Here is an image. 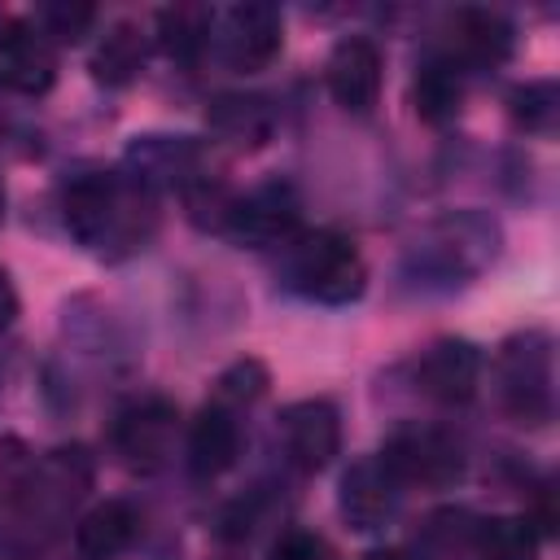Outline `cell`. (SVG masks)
I'll use <instances>...</instances> for the list:
<instances>
[{"instance_id": "1", "label": "cell", "mask_w": 560, "mask_h": 560, "mask_svg": "<svg viewBox=\"0 0 560 560\" xmlns=\"http://www.w3.org/2000/svg\"><path fill=\"white\" fill-rule=\"evenodd\" d=\"M61 214L70 236L88 249H136L153 232V197L144 192V184L105 171H88L74 184H66Z\"/></svg>"}, {"instance_id": "2", "label": "cell", "mask_w": 560, "mask_h": 560, "mask_svg": "<svg viewBox=\"0 0 560 560\" xmlns=\"http://www.w3.org/2000/svg\"><path fill=\"white\" fill-rule=\"evenodd\" d=\"M284 276L298 293H306L315 302H328V306H341V302L363 293L368 267H363L350 236H341L332 228H315V232L289 236Z\"/></svg>"}, {"instance_id": "3", "label": "cell", "mask_w": 560, "mask_h": 560, "mask_svg": "<svg viewBox=\"0 0 560 560\" xmlns=\"http://www.w3.org/2000/svg\"><path fill=\"white\" fill-rule=\"evenodd\" d=\"M551 346L542 332L512 337L499 359V385H503V407L521 424H547L551 420Z\"/></svg>"}, {"instance_id": "4", "label": "cell", "mask_w": 560, "mask_h": 560, "mask_svg": "<svg viewBox=\"0 0 560 560\" xmlns=\"http://www.w3.org/2000/svg\"><path fill=\"white\" fill-rule=\"evenodd\" d=\"M376 459L385 464V472L398 486H424V490H442V486L459 481V472H464L459 446L442 429H429V424L394 429Z\"/></svg>"}, {"instance_id": "5", "label": "cell", "mask_w": 560, "mask_h": 560, "mask_svg": "<svg viewBox=\"0 0 560 560\" xmlns=\"http://www.w3.org/2000/svg\"><path fill=\"white\" fill-rule=\"evenodd\" d=\"M57 79V52L52 39L35 22H4L0 26V88L18 96H44Z\"/></svg>"}, {"instance_id": "6", "label": "cell", "mask_w": 560, "mask_h": 560, "mask_svg": "<svg viewBox=\"0 0 560 560\" xmlns=\"http://www.w3.org/2000/svg\"><path fill=\"white\" fill-rule=\"evenodd\" d=\"M298 192L289 184H262L245 197H232L223 228L245 241V245H271V241H289L298 228Z\"/></svg>"}, {"instance_id": "7", "label": "cell", "mask_w": 560, "mask_h": 560, "mask_svg": "<svg viewBox=\"0 0 560 560\" xmlns=\"http://www.w3.org/2000/svg\"><path fill=\"white\" fill-rule=\"evenodd\" d=\"M175 429H179V411L166 398H144L131 402L118 424H114V446L122 451V459L131 468H162L171 446H175Z\"/></svg>"}, {"instance_id": "8", "label": "cell", "mask_w": 560, "mask_h": 560, "mask_svg": "<svg viewBox=\"0 0 560 560\" xmlns=\"http://www.w3.org/2000/svg\"><path fill=\"white\" fill-rule=\"evenodd\" d=\"M219 39L236 70H267L284 44V22L271 4H232L219 18Z\"/></svg>"}, {"instance_id": "9", "label": "cell", "mask_w": 560, "mask_h": 560, "mask_svg": "<svg viewBox=\"0 0 560 560\" xmlns=\"http://www.w3.org/2000/svg\"><path fill=\"white\" fill-rule=\"evenodd\" d=\"M284 451L302 472H319L341 451V416L328 398H302L280 420Z\"/></svg>"}, {"instance_id": "10", "label": "cell", "mask_w": 560, "mask_h": 560, "mask_svg": "<svg viewBox=\"0 0 560 560\" xmlns=\"http://www.w3.org/2000/svg\"><path fill=\"white\" fill-rule=\"evenodd\" d=\"M416 381L433 402L464 407L477 394V381H481V350L464 337H442L424 350V359L416 368Z\"/></svg>"}, {"instance_id": "11", "label": "cell", "mask_w": 560, "mask_h": 560, "mask_svg": "<svg viewBox=\"0 0 560 560\" xmlns=\"http://www.w3.org/2000/svg\"><path fill=\"white\" fill-rule=\"evenodd\" d=\"M328 92L341 109L368 114L381 96V52L372 39L350 35L328 52Z\"/></svg>"}, {"instance_id": "12", "label": "cell", "mask_w": 560, "mask_h": 560, "mask_svg": "<svg viewBox=\"0 0 560 560\" xmlns=\"http://www.w3.org/2000/svg\"><path fill=\"white\" fill-rule=\"evenodd\" d=\"M394 499H398V481L385 472L381 459H359L341 477V516L359 534L381 529L394 516Z\"/></svg>"}, {"instance_id": "13", "label": "cell", "mask_w": 560, "mask_h": 560, "mask_svg": "<svg viewBox=\"0 0 560 560\" xmlns=\"http://www.w3.org/2000/svg\"><path fill=\"white\" fill-rule=\"evenodd\" d=\"M241 455V424L232 416V407L210 402L197 411L192 429H188V464L197 477H219L236 464Z\"/></svg>"}, {"instance_id": "14", "label": "cell", "mask_w": 560, "mask_h": 560, "mask_svg": "<svg viewBox=\"0 0 560 560\" xmlns=\"http://www.w3.org/2000/svg\"><path fill=\"white\" fill-rule=\"evenodd\" d=\"M451 48L464 66H503L512 57V22L490 9H459L451 18Z\"/></svg>"}, {"instance_id": "15", "label": "cell", "mask_w": 560, "mask_h": 560, "mask_svg": "<svg viewBox=\"0 0 560 560\" xmlns=\"http://www.w3.org/2000/svg\"><path fill=\"white\" fill-rule=\"evenodd\" d=\"M136 529H140L136 508L122 503V499H105V503H96V508L79 521L74 547H79L83 560H114V556H122V551L136 542Z\"/></svg>"}, {"instance_id": "16", "label": "cell", "mask_w": 560, "mask_h": 560, "mask_svg": "<svg viewBox=\"0 0 560 560\" xmlns=\"http://www.w3.org/2000/svg\"><path fill=\"white\" fill-rule=\"evenodd\" d=\"M140 66H144V35H140V26L136 22H114L101 35L96 52H92V74L101 83H109V88H122V83H131L140 74Z\"/></svg>"}, {"instance_id": "17", "label": "cell", "mask_w": 560, "mask_h": 560, "mask_svg": "<svg viewBox=\"0 0 560 560\" xmlns=\"http://www.w3.org/2000/svg\"><path fill=\"white\" fill-rule=\"evenodd\" d=\"M411 96H416V114H420L424 122H446V118H455V109H459V101H464V83H459L455 61H446V57L424 61L420 74H416Z\"/></svg>"}, {"instance_id": "18", "label": "cell", "mask_w": 560, "mask_h": 560, "mask_svg": "<svg viewBox=\"0 0 560 560\" xmlns=\"http://www.w3.org/2000/svg\"><path fill=\"white\" fill-rule=\"evenodd\" d=\"M210 127L232 144H262L271 136V109L262 96H219L210 105Z\"/></svg>"}, {"instance_id": "19", "label": "cell", "mask_w": 560, "mask_h": 560, "mask_svg": "<svg viewBox=\"0 0 560 560\" xmlns=\"http://www.w3.org/2000/svg\"><path fill=\"white\" fill-rule=\"evenodd\" d=\"M538 542L529 516H490L477 529V560H538Z\"/></svg>"}, {"instance_id": "20", "label": "cell", "mask_w": 560, "mask_h": 560, "mask_svg": "<svg viewBox=\"0 0 560 560\" xmlns=\"http://www.w3.org/2000/svg\"><path fill=\"white\" fill-rule=\"evenodd\" d=\"M210 26H214V13H210V9L175 4V9H162V13H158V44H162L175 61H192V57L206 48Z\"/></svg>"}, {"instance_id": "21", "label": "cell", "mask_w": 560, "mask_h": 560, "mask_svg": "<svg viewBox=\"0 0 560 560\" xmlns=\"http://www.w3.org/2000/svg\"><path fill=\"white\" fill-rule=\"evenodd\" d=\"M508 105H512V118L525 131H551L556 127V83H547V79L516 88L508 96Z\"/></svg>"}, {"instance_id": "22", "label": "cell", "mask_w": 560, "mask_h": 560, "mask_svg": "<svg viewBox=\"0 0 560 560\" xmlns=\"http://www.w3.org/2000/svg\"><path fill=\"white\" fill-rule=\"evenodd\" d=\"M262 389H267V368L254 363V359H245V363H236V368H228V372L219 376V398H214V402H223V407H232V402H254Z\"/></svg>"}, {"instance_id": "23", "label": "cell", "mask_w": 560, "mask_h": 560, "mask_svg": "<svg viewBox=\"0 0 560 560\" xmlns=\"http://www.w3.org/2000/svg\"><path fill=\"white\" fill-rule=\"evenodd\" d=\"M92 22H96L92 4H44L35 26L44 35H57V39H79V35H88Z\"/></svg>"}, {"instance_id": "24", "label": "cell", "mask_w": 560, "mask_h": 560, "mask_svg": "<svg viewBox=\"0 0 560 560\" xmlns=\"http://www.w3.org/2000/svg\"><path fill=\"white\" fill-rule=\"evenodd\" d=\"M271 560H328V547L311 529H284L271 547Z\"/></svg>"}, {"instance_id": "25", "label": "cell", "mask_w": 560, "mask_h": 560, "mask_svg": "<svg viewBox=\"0 0 560 560\" xmlns=\"http://www.w3.org/2000/svg\"><path fill=\"white\" fill-rule=\"evenodd\" d=\"M13 319H18V289H13L9 271L0 267V332L13 328Z\"/></svg>"}, {"instance_id": "26", "label": "cell", "mask_w": 560, "mask_h": 560, "mask_svg": "<svg viewBox=\"0 0 560 560\" xmlns=\"http://www.w3.org/2000/svg\"><path fill=\"white\" fill-rule=\"evenodd\" d=\"M363 560H411L407 551H398V547H385V551H368Z\"/></svg>"}, {"instance_id": "27", "label": "cell", "mask_w": 560, "mask_h": 560, "mask_svg": "<svg viewBox=\"0 0 560 560\" xmlns=\"http://www.w3.org/2000/svg\"><path fill=\"white\" fill-rule=\"evenodd\" d=\"M0 206H4V192H0Z\"/></svg>"}]
</instances>
